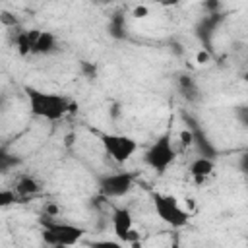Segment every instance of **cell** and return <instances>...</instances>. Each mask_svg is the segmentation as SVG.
Here are the masks:
<instances>
[{
    "label": "cell",
    "instance_id": "1",
    "mask_svg": "<svg viewBox=\"0 0 248 248\" xmlns=\"http://www.w3.org/2000/svg\"><path fill=\"white\" fill-rule=\"evenodd\" d=\"M23 91H25L31 114L37 118H43V120L56 122V120L64 118L74 107L72 99L66 95H60V93L43 91V89H37L31 85H25Z\"/></svg>",
    "mask_w": 248,
    "mask_h": 248
},
{
    "label": "cell",
    "instance_id": "2",
    "mask_svg": "<svg viewBox=\"0 0 248 248\" xmlns=\"http://www.w3.org/2000/svg\"><path fill=\"white\" fill-rule=\"evenodd\" d=\"M83 229L72 223H64V221H54V219H41V238L43 242L50 248V246H76L81 238H83Z\"/></svg>",
    "mask_w": 248,
    "mask_h": 248
},
{
    "label": "cell",
    "instance_id": "3",
    "mask_svg": "<svg viewBox=\"0 0 248 248\" xmlns=\"http://www.w3.org/2000/svg\"><path fill=\"white\" fill-rule=\"evenodd\" d=\"M153 209L157 213V217L172 227V229H180L184 225H188L190 221V213L180 205V202L170 196V194H161V192H155L153 194Z\"/></svg>",
    "mask_w": 248,
    "mask_h": 248
},
{
    "label": "cell",
    "instance_id": "19",
    "mask_svg": "<svg viewBox=\"0 0 248 248\" xmlns=\"http://www.w3.org/2000/svg\"><path fill=\"white\" fill-rule=\"evenodd\" d=\"M132 14H134V17H145L147 16V8L145 6H136Z\"/></svg>",
    "mask_w": 248,
    "mask_h": 248
},
{
    "label": "cell",
    "instance_id": "15",
    "mask_svg": "<svg viewBox=\"0 0 248 248\" xmlns=\"http://www.w3.org/2000/svg\"><path fill=\"white\" fill-rule=\"evenodd\" d=\"M0 23L6 25L8 29H16L19 25L17 23V17L14 14H10V12H6V10H0Z\"/></svg>",
    "mask_w": 248,
    "mask_h": 248
},
{
    "label": "cell",
    "instance_id": "18",
    "mask_svg": "<svg viewBox=\"0 0 248 248\" xmlns=\"http://www.w3.org/2000/svg\"><path fill=\"white\" fill-rule=\"evenodd\" d=\"M196 62H198V64H207V62H209V54H207L205 50H200V52L196 54Z\"/></svg>",
    "mask_w": 248,
    "mask_h": 248
},
{
    "label": "cell",
    "instance_id": "5",
    "mask_svg": "<svg viewBox=\"0 0 248 248\" xmlns=\"http://www.w3.org/2000/svg\"><path fill=\"white\" fill-rule=\"evenodd\" d=\"M136 186V176L128 170L107 172L97 180V190L103 200H118L128 196Z\"/></svg>",
    "mask_w": 248,
    "mask_h": 248
},
{
    "label": "cell",
    "instance_id": "9",
    "mask_svg": "<svg viewBox=\"0 0 248 248\" xmlns=\"http://www.w3.org/2000/svg\"><path fill=\"white\" fill-rule=\"evenodd\" d=\"M41 190H43V184H41L35 176H31V174L19 176V178L16 180V184H14V192L19 196V200H21V198L35 196V194H39Z\"/></svg>",
    "mask_w": 248,
    "mask_h": 248
},
{
    "label": "cell",
    "instance_id": "17",
    "mask_svg": "<svg viewBox=\"0 0 248 248\" xmlns=\"http://www.w3.org/2000/svg\"><path fill=\"white\" fill-rule=\"evenodd\" d=\"M81 68L85 70V74H87V78H89V79H93V78H95V74H97V72H95V66H91L89 62H81Z\"/></svg>",
    "mask_w": 248,
    "mask_h": 248
},
{
    "label": "cell",
    "instance_id": "10",
    "mask_svg": "<svg viewBox=\"0 0 248 248\" xmlns=\"http://www.w3.org/2000/svg\"><path fill=\"white\" fill-rule=\"evenodd\" d=\"M178 93L182 95V99H186L188 103H198L202 99V91H200V85L196 83V79L192 76H180L178 81Z\"/></svg>",
    "mask_w": 248,
    "mask_h": 248
},
{
    "label": "cell",
    "instance_id": "11",
    "mask_svg": "<svg viewBox=\"0 0 248 248\" xmlns=\"http://www.w3.org/2000/svg\"><path fill=\"white\" fill-rule=\"evenodd\" d=\"M58 50V41L50 31H39L31 54H52Z\"/></svg>",
    "mask_w": 248,
    "mask_h": 248
},
{
    "label": "cell",
    "instance_id": "6",
    "mask_svg": "<svg viewBox=\"0 0 248 248\" xmlns=\"http://www.w3.org/2000/svg\"><path fill=\"white\" fill-rule=\"evenodd\" d=\"M99 138L105 153L118 165L130 161L138 151V141L126 134H101Z\"/></svg>",
    "mask_w": 248,
    "mask_h": 248
},
{
    "label": "cell",
    "instance_id": "7",
    "mask_svg": "<svg viewBox=\"0 0 248 248\" xmlns=\"http://www.w3.org/2000/svg\"><path fill=\"white\" fill-rule=\"evenodd\" d=\"M112 231L122 244H132L140 240V232L134 229L132 213L126 207H112Z\"/></svg>",
    "mask_w": 248,
    "mask_h": 248
},
{
    "label": "cell",
    "instance_id": "13",
    "mask_svg": "<svg viewBox=\"0 0 248 248\" xmlns=\"http://www.w3.org/2000/svg\"><path fill=\"white\" fill-rule=\"evenodd\" d=\"M19 202V196L12 188H0V209H6Z\"/></svg>",
    "mask_w": 248,
    "mask_h": 248
},
{
    "label": "cell",
    "instance_id": "4",
    "mask_svg": "<svg viewBox=\"0 0 248 248\" xmlns=\"http://www.w3.org/2000/svg\"><path fill=\"white\" fill-rule=\"evenodd\" d=\"M174 159H176V151H174L172 138H170L169 132L163 134V136H159V138L147 147V151H145V155H143L145 165H147L151 170H155L157 174H165L167 169L174 163Z\"/></svg>",
    "mask_w": 248,
    "mask_h": 248
},
{
    "label": "cell",
    "instance_id": "14",
    "mask_svg": "<svg viewBox=\"0 0 248 248\" xmlns=\"http://www.w3.org/2000/svg\"><path fill=\"white\" fill-rule=\"evenodd\" d=\"M87 248H124L126 244H122L120 240H110V238H101V240H87L85 242Z\"/></svg>",
    "mask_w": 248,
    "mask_h": 248
},
{
    "label": "cell",
    "instance_id": "12",
    "mask_svg": "<svg viewBox=\"0 0 248 248\" xmlns=\"http://www.w3.org/2000/svg\"><path fill=\"white\" fill-rule=\"evenodd\" d=\"M21 167V159L12 153L10 149L6 147H0V174H6V172H12L14 169Z\"/></svg>",
    "mask_w": 248,
    "mask_h": 248
},
{
    "label": "cell",
    "instance_id": "16",
    "mask_svg": "<svg viewBox=\"0 0 248 248\" xmlns=\"http://www.w3.org/2000/svg\"><path fill=\"white\" fill-rule=\"evenodd\" d=\"M180 143L182 145H186V147H190V145H194V136H192V130L190 128H184V130H180Z\"/></svg>",
    "mask_w": 248,
    "mask_h": 248
},
{
    "label": "cell",
    "instance_id": "20",
    "mask_svg": "<svg viewBox=\"0 0 248 248\" xmlns=\"http://www.w3.org/2000/svg\"><path fill=\"white\" fill-rule=\"evenodd\" d=\"M50 248H68V246H50Z\"/></svg>",
    "mask_w": 248,
    "mask_h": 248
},
{
    "label": "cell",
    "instance_id": "8",
    "mask_svg": "<svg viewBox=\"0 0 248 248\" xmlns=\"http://www.w3.org/2000/svg\"><path fill=\"white\" fill-rule=\"evenodd\" d=\"M213 170H215V163H213V159H209V157H196L190 165H188V172H190V176L198 182V184H202V182H205L211 174H213Z\"/></svg>",
    "mask_w": 248,
    "mask_h": 248
}]
</instances>
